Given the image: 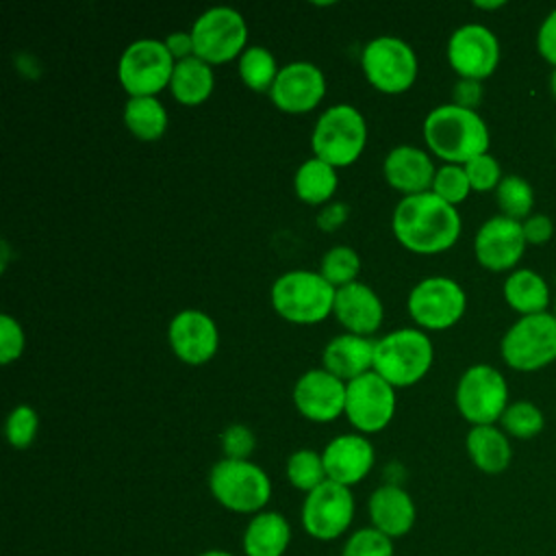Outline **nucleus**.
Segmentation results:
<instances>
[{"mask_svg":"<svg viewBox=\"0 0 556 556\" xmlns=\"http://www.w3.org/2000/svg\"><path fill=\"white\" fill-rule=\"evenodd\" d=\"M321 458L328 480L343 486H352L358 484L371 471L376 463V452L369 439L356 432L330 439L321 452Z\"/></svg>","mask_w":556,"mask_h":556,"instance_id":"20","label":"nucleus"},{"mask_svg":"<svg viewBox=\"0 0 556 556\" xmlns=\"http://www.w3.org/2000/svg\"><path fill=\"white\" fill-rule=\"evenodd\" d=\"M219 443H222V452H224V458H235V460H250L254 447H256V437L254 432L243 426V424H232L228 426L222 437H219Z\"/></svg>","mask_w":556,"mask_h":556,"instance_id":"40","label":"nucleus"},{"mask_svg":"<svg viewBox=\"0 0 556 556\" xmlns=\"http://www.w3.org/2000/svg\"><path fill=\"white\" fill-rule=\"evenodd\" d=\"M430 191L452 206L465 202L467 195L471 193V185H469L465 167L452 165V163H443L441 167H437Z\"/></svg>","mask_w":556,"mask_h":556,"instance_id":"36","label":"nucleus"},{"mask_svg":"<svg viewBox=\"0 0 556 556\" xmlns=\"http://www.w3.org/2000/svg\"><path fill=\"white\" fill-rule=\"evenodd\" d=\"M339 187V176L332 165L326 161L311 156L295 169L293 176V189L295 195L311 206H324L332 202V195Z\"/></svg>","mask_w":556,"mask_h":556,"instance_id":"29","label":"nucleus"},{"mask_svg":"<svg viewBox=\"0 0 556 556\" xmlns=\"http://www.w3.org/2000/svg\"><path fill=\"white\" fill-rule=\"evenodd\" d=\"M549 91H552L554 98H556V67H554L552 74H549Z\"/></svg>","mask_w":556,"mask_h":556,"instance_id":"49","label":"nucleus"},{"mask_svg":"<svg viewBox=\"0 0 556 556\" xmlns=\"http://www.w3.org/2000/svg\"><path fill=\"white\" fill-rule=\"evenodd\" d=\"M374 348L371 337L352 332L337 334L321 352V367L343 382H350L367 371H374Z\"/></svg>","mask_w":556,"mask_h":556,"instance_id":"24","label":"nucleus"},{"mask_svg":"<svg viewBox=\"0 0 556 556\" xmlns=\"http://www.w3.org/2000/svg\"><path fill=\"white\" fill-rule=\"evenodd\" d=\"M198 556H235V554H230L226 549H206V552H200Z\"/></svg>","mask_w":556,"mask_h":556,"instance_id":"48","label":"nucleus"},{"mask_svg":"<svg viewBox=\"0 0 556 556\" xmlns=\"http://www.w3.org/2000/svg\"><path fill=\"white\" fill-rule=\"evenodd\" d=\"M384 180L402 198L426 193L432 189L437 167L430 154L417 146H395L387 152L382 163Z\"/></svg>","mask_w":556,"mask_h":556,"instance_id":"22","label":"nucleus"},{"mask_svg":"<svg viewBox=\"0 0 556 556\" xmlns=\"http://www.w3.org/2000/svg\"><path fill=\"white\" fill-rule=\"evenodd\" d=\"M237 61L239 78L243 80V85L256 93H269L280 72L276 56L263 46H248Z\"/></svg>","mask_w":556,"mask_h":556,"instance_id":"31","label":"nucleus"},{"mask_svg":"<svg viewBox=\"0 0 556 556\" xmlns=\"http://www.w3.org/2000/svg\"><path fill=\"white\" fill-rule=\"evenodd\" d=\"M195 56L208 65L239 59L248 48V24L232 7H211L191 26Z\"/></svg>","mask_w":556,"mask_h":556,"instance_id":"11","label":"nucleus"},{"mask_svg":"<svg viewBox=\"0 0 556 556\" xmlns=\"http://www.w3.org/2000/svg\"><path fill=\"white\" fill-rule=\"evenodd\" d=\"M526 245L521 222L502 213L489 217L473 237V254L478 263L491 271L513 269L523 256Z\"/></svg>","mask_w":556,"mask_h":556,"instance_id":"17","label":"nucleus"},{"mask_svg":"<svg viewBox=\"0 0 556 556\" xmlns=\"http://www.w3.org/2000/svg\"><path fill=\"white\" fill-rule=\"evenodd\" d=\"M367 513L371 528L380 530L389 539L406 536L417 521V508L413 497L408 495L406 489L393 482L378 486L369 495Z\"/></svg>","mask_w":556,"mask_h":556,"instance_id":"23","label":"nucleus"},{"mask_svg":"<svg viewBox=\"0 0 556 556\" xmlns=\"http://www.w3.org/2000/svg\"><path fill=\"white\" fill-rule=\"evenodd\" d=\"M447 63L458 78H489L500 63V41L484 24H463L447 39Z\"/></svg>","mask_w":556,"mask_h":556,"instance_id":"15","label":"nucleus"},{"mask_svg":"<svg viewBox=\"0 0 556 556\" xmlns=\"http://www.w3.org/2000/svg\"><path fill=\"white\" fill-rule=\"evenodd\" d=\"M467 454L471 463L482 471V473H502L508 469L513 460V447L508 441V434L493 426H471L465 439Z\"/></svg>","mask_w":556,"mask_h":556,"instance_id":"26","label":"nucleus"},{"mask_svg":"<svg viewBox=\"0 0 556 556\" xmlns=\"http://www.w3.org/2000/svg\"><path fill=\"white\" fill-rule=\"evenodd\" d=\"M285 473H287L289 484L304 493H311L313 489H317L319 484H324L328 480L321 454L315 450H308V447L295 450L287 458Z\"/></svg>","mask_w":556,"mask_h":556,"instance_id":"33","label":"nucleus"},{"mask_svg":"<svg viewBox=\"0 0 556 556\" xmlns=\"http://www.w3.org/2000/svg\"><path fill=\"white\" fill-rule=\"evenodd\" d=\"M319 274L334 287L341 289L345 285L356 282L361 274V256L350 245H334L321 256Z\"/></svg>","mask_w":556,"mask_h":556,"instance_id":"34","label":"nucleus"},{"mask_svg":"<svg viewBox=\"0 0 556 556\" xmlns=\"http://www.w3.org/2000/svg\"><path fill=\"white\" fill-rule=\"evenodd\" d=\"M167 109L156 96L128 98L124 104V124L139 141H159L167 130Z\"/></svg>","mask_w":556,"mask_h":556,"instance_id":"30","label":"nucleus"},{"mask_svg":"<svg viewBox=\"0 0 556 556\" xmlns=\"http://www.w3.org/2000/svg\"><path fill=\"white\" fill-rule=\"evenodd\" d=\"M245 556H285L291 543V526L278 510H261L250 517L243 530Z\"/></svg>","mask_w":556,"mask_h":556,"instance_id":"25","label":"nucleus"},{"mask_svg":"<svg viewBox=\"0 0 556 556\" xmlns=\"http://www.w3.org/2000/svg\"><path fill=\"white\" fill-rule=\"evenodd\" d=\"M395 387L380 374L367 371L348 382L345 389V417L361 434L384 430L395 415Z\"/></svg>","mask_w":556,"mask_h":556,"instance_id":"13","label":"nucleus"},{"mask_svg":"<svg viewBox=\"0 0 556 556\" xmlns=\"http://www.w3.org/2000/svg\"><path fill=\"white\" fill-rule=\"evenodd\" d=\"M434 348L430 337L417 328H397L376 339L374 371L395 389L417 384L432 367Z\"/></svg>","mask_w":556,"mask_h":556,"instance_id":"4","label":"nucleus"},{"mask_svg":"<svg viewBox=\"0 0 556 556\" xmlns=\"http://www.w3.org/2000/svg\"><path fill=\"white\" fill-rule=\"evenodd\" d=\"M500 424L508 437L532 439L543 430L545 417L536 404H532L528 400H517L506 406Z\"/></svg>","mask_w":556,"mask_h":556,"instance_id":"35","label":"nucleus"},{"mask_svg":"<svg viewBox=\"0 0 556 556\" xmlns=\"http://www.w3.org/2000/svg\"><path fill=\"white\" fill-rule=\"evenodd\" d=\"M536 50L539 54L556 67V9L549 11L536 33Z\"/></svg>","mask_w":556,"mask_h":556,"instance_id":"42","label":"nucleus"},{"mask_svg":"<svg viewBox=\"0 0 556 556\" xmlns=\"http://www.w3.org/2000/svg\"><path fill=\"white\" fill-rule=\"evenodd\" d=\"M463 167H465V172H467L471 191H480V193H482V191L497 189L500 180L504 178L497 159L491 156L489 152H484V154H480V156L467 161Z\"/></svg>","mask_w":556,"mask_h":556,"instance_id":"39","label":"nucleus"},{"mask_svg":"<svg viewBox=\"0 0 556 556\" xmlns=\"http://www.w3.org/2000/svg\"><path fill=\"white\" fill-rule=\"evenodd\" d=\"M348 382L324 367L304 371L293 387V404L302 417L315 424L334 421L345 413Z\"/></svg>","mask_w":556,"mask_h":556,"instance_id":"18","label":"nucleus"},{"mask_svg":"<svg viewBox=\"0 0 556 556\" xmlns=\"http://www.w3.org/2000/svg\"><path fill=\"white\" fill-rule=\"evenodd\" d=\"M504 300L506 304L523 315H534V313H545L549 304V287L545 278L534 271V269H515L508 274L504 280Z\"/></svg>","mask_w":556,"mask_h":556,"instance_id":"28","label":"nucleus"},{"mask_svg":"<svg viewBox=\"0 0 556 556\" xmlns=\"http://www.w3.org/2000/svg\"><path fill=\"white\" fill-rule=\"evenodd\" d=\"M482 80L458 78L452 89V104L476 111V106L482 102Z\"/></svg>","mask_w":556,"mask_h":556,"instance_id":"43","label":"nucleus"},{"mask_svg":"<svg viewBox=\"0 0 556 556\" xmlns=\"http://www.w3.org/2000/svg\"><path fill=\"white\" fill-rule=\"evenodd\" d=\"M500 354L517 371H536L556 361V317L534 313L519 317L502 337Z\"/></svg>","mask_w":556,"mask_h":556,"instance_id":"9","label":"nucleus"},{"mask_svg":"<svg viewBox=\"0 0 556 556\" xmlns=\"http://www.w3.org/2000/svg\"><path fill=\"white\" fill-rule=\"evenodd\" d=\"M367 146V122L363 113L345 102L328 106L315 122L311 135L313 156L328 165L348 167L356 163Z\"/></svg>","mask_w":556,"mask_h":556,"instance_id":"5","label":"nucleus"},{"mask_svg":"<svg viewBox=\"0 0 556 556\" xmlns=\"http://www.w3.org/2000/svg\"><path fill=\"white\" fill-rule=\"evenodd\" d=\"M361 67L367 83L387 96L408 91L419 72L415 50L395 35H380L367 41L361 52Z\"/></svg>","mask_w":556,"mask_h":556,"instance_id":"7","label":"nucleus"},{"mask_svg":"<svg viewBox=\"0 0 556 556\" xmlns=\"http://www.w3.org/2000/svg\"><path fill=\"white\" fill-rule=\"evenodd\" d=\"M348 215H350V206L348 204H343V202H328V204H324L319 208L315 222H317L319 230L334 232V230H339L345 224Z\"/></svg>","mask_w":556,"mask_h":556,"instance_id":"45","label":"nucleus"},{"mask_svg":"<svg viewBox=\"0 0 556 556\" xmlns=\"http://www.w3.org/2000/svg\"><path fill=\"white\" fill-rule=\"evenodd\" d=\"M424 139L428 150L443 163L465 165L489 152L491 135L478 111L456 104H439L424 119Z\"/></svg>","mask_w":556,"mask_h":556,"instance_id":"2","label":"nucleus"},{"mask_svg":"<svg viewBox=\"0 0 556 556\" xmlns=\"http://www.w3.org/2000/svg\"><path fill=\"white\" fill-rule=\"evenodd\" d=\"M354 510L356 504L350 486L326 480L304 495L300 519L308 536L317 541H334L350 528Z\"/></svg>","mask_w":556,"mask_h":556,"instance_id":"14","label":"nucleus"},{"mask_svg":"<svg viewBox=\"0 0 556 556\" xmlns=\"http://www.w3.org/2000/svg\"><path fill=\"white\" fill-rule=\"evenodd\" d=\"M460 213L432 191L402 198L391 215L393 237L415 254H441L460 237Z\"/></svg>","mask_w":556,"mask_h":556,"instance_id":"1","label":"nucleus"},{"mask_svg":"<svg viewBox=\"0 0 556 556\" xmlns=\"http://www.w3.org/2000/svg\"><path fill=\"white\" fill-rule=\"evenodd\" d=\"M332 315L348 332L371 337L382 326L384 306L380 295L369 285L356 280L337 289Z\"/></svg>","mask_w":556,"mask_h":556,"instance_id":"21","label":"nucleus"},{"mask_svg":"<svg viewBox=\"0 0 556 556\" xmlns=\"http://www.w3.org/2000/svg\"><path fill=\"white\" fill-rule=\"evenodd\" d=\"M554 317H556V302H554Z\"/></svg>","mask_w":556,"mask_h":556,"instance_id":"50","label":"nucleus"},{"mask_svg":"<svg viewBox=\"0 0 556 556\" xmlns=\"http://www.w3.org/2000/svg\"><path fill=\"white\" fill-rule=\"evenodd\" d=\"M334 295L337 289L319 271L311 269L285 271L269 289L276 315L300 326L324 321L334 308Z\"/></svg>","mask_w":556,"mask_h":556,"instance_id":"3","label":"nucleus"},{"mask_svg":"<svg viewBox=\"0 0 556 556\" xmlns=\"http://www.w3.org/2000/svg\"><path fill=\"white\" fill-rule=\"evenodd\" d=\"M326 96L324 72L308 61H291L280 67L276 83L269 89L271 104L291 115L313 111Z\"/></svg>","mask_w":556,"mask_h":556,"instance_id":"16","label":"nucleus"},{"mask_svg":"<svg viewBox=\"0 0 556 556\" xmlns=\"http://www.w3.org/2000/svg\"><path fill=\"white\" fill-rule=\"evenodd\" d=\"M24 348H26V337H24L22 324L13 315L2 313V317H0V363L11 365L13 361H17L22 356Z\"/></svg>","mask_w":556,"mask_h":556,"instance_id":"41","label":"nucleus"},{"mask_svg":"<svg viewBox=\"0 0 556 556\" xmlns=\"http://www.w3.org/2000/svg\"><path fill=\"white\" fill-rule=\"evenodd\" d=\"M521 226H523L526 241L532 243V245H543V243H547V241L552 239V235H554V222H552L547 215H543V213L530 215L528 219L521 222Z\"/></svg>","mask_w":556,"mask_h":556,"instance_id":"44","label":"nucleus"},{"mask_svg":"<svg viewBox=\"0 0 556 556\" xmlns=\"http://www.w3.org/2000/svg\"><path fill=\"white\" fill-rule=\"evenodd\" d=\"M176 61L159 39H137L128 43L117 61V80L128 98L159 96L169 87Z\"/></svg>","mask_w":556,"mask_h":556,"instance_id":"8","label":"nucleus"},{"mask_svg":"<svg viewBox=\"0 0 556 556\" xmlns=\"http://www.w3.org/2000/svg\"><path fill=\"white\" fill-rule=\"evenodd\" d=\"M506 2L504 0H495V2H482V0H476L473 2V7H478V9H500V7H504Z\"/></svg>","mask_w":556,"mask_h":556,"instance_id":"47","label":"nucleus"},{"mask_svg":"<svg viewBox=\"0 0 556 556\" xmlns=\"http://www.w3.org/2000/svg\"><path fill=\"white\" fill-rule=\"evenodd\" d=\"M167 52L174 56V61H185L189 56H195V48H193V37L191 33L187 30H176V33H169L165 39H163Z\"/></svg>","mask_w":556,"mask_h":556,"instance_id":"46","label":"nucleus"},{"mask_svg":"<svg viewBox=\"0 0 556 556\" xmlns=\"http://www.w3.org/2000/svg\"><path fill=\"white\" fill-rule=\"evenodd\" d=\"M554 139H556V137H554Z\"/></svg>","mask_w":556,"mask_h":556,"instance_id":"51","label":"nucleus"},{"mask_svg":"<svg viewBox=\"0 0 556 556\" xmlns=\"http://www.w3.org/2000/svg\"><path fill=\"white\" fill-rule=\"evenodd\" d=\"M495 200L502 208V215L523 222L530 217V211L534 206V189L523 176L508 174L500 180L495 189Z\"/></svg>","mask_w":556,"mask_h":556,"instance_id":"32","label":"nucleus"},{"mask_svg":"<svg viewBox=\"0 0 556 556\" xmlns=\"http://www.w3.org/2000/svg\"><path fill=\"white\" fill-rule=\"evenodd\" d=\"M454 400L465 421L471 426H493L508 406V384L500 369L476 363L458 378Z\"/></svg>","mask_w":556,"mask_h":556,"instance_id":"10","label":"nucleus"},{"mask_svg":"<svg viewBox=\"0 0 556 556\" xmlns=\"http://www.w3.org/2000/svg\"><path fill=\"white\" fill-rule=\"evenodd\" d=\"M208 489L217 504L241 515L265 510L271 497L269 476L252 460H217L208 471Z\"/></svg>","mask_w":556,"mask_h":556,"instance_id":"6","label":"nucleus"},{"mask_svg":"<svg viewBox=\"0 0 556 556\" xmlns=\"http://www.w3.org/2000/svg\"><path fill=\"white\" fill-rule=\"evenodd\" d=\"M215 87V74L213 65L198 56H189L185 61H178L169 80V93L172 98L182 106H198L208 100Z\"/></svg>","mask_w":556,"mask_h":556,"instance_id":"27","label":"nucleus"},{"mask_svg":"<svg viewBox=\"0 0 556 556\" xmlns=\"http://www.w3.org/2000/svg\"><path fill=\"white\" fill-rule=\"evenodd\" d=\"M393 539L382 534L376 528H358L354 530L343 549L341 556H393Z\"/></svg>","mask_w":556,"mask_h":556,"instance_id":"38","label":"nucleus"},{"mask_svg":"<svg viewBox=\"0 0 556 556\" xmlns=\"http://www.w3.org/2000/svg\"><path fill=\"white\" fill-rule=\"evenodd\" d=\"M39 430V415L33 406L28 404H20L15 406L4 424V437L9 441L11 447L15 450H26Z\"/></svg>","mask_w":556,"mask_h":556,"instance_id":"37","label":"nucleus"},{"mask_svg":"<svg viewBox=\"0 0 556 556\" xmlns=\"http://www.w3.org/2000/svg\"><path fill=\"white\" fill-rule=\"evenodd\" d=\"M406 308L419 328L447 330L465 315L467 295L454 278L428 276L410 289Z\"/></svg>","mask_w":556,"mask_h":556,"instance_id":"12","label":"nucleus"},{"mask_svg":"<svg viewBox=\"0 0 556 556\" xmlns=\"http://www.w3.org/2000/svg\"><path fill=\"white\" fill-rule=\"evenodd\" d=\"M167 343L178 361L187 365H204L219 348V332L208 313L200 308H182L167 326Z\"/></svg>","mask_w":556,"mask_h":556,"instance_id":"19","label":"nucleus"}]
</instances>
